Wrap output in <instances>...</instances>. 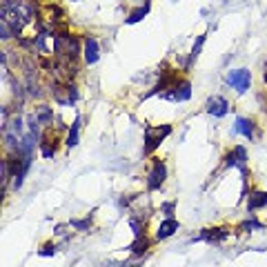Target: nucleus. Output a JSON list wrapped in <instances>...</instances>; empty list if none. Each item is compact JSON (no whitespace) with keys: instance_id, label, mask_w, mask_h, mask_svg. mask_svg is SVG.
<instances>
[{"instance_id":"f257e3e1","label":"nucleus","mask_w":267,"mask_h":267,"mask_svg":"<svg viewBox=\"0 0 267 267\" xmlns=\"http://www.w3.org/2000/svg\"><path fill=\"white\" fill-rule=\"evenodd\" d=\"M169 134H171V125H158V127L145 125V149H143L145 156L154 154L156 149L160 147V143H163Z\"/></svg>"},{"instance_id":"f03ea898","label":"nucleus","mask_w":267,"mask_h":267,"mask_svg":"<svg viewBox=\"0 0 267 267\" xmlns=\"http://www.w3.org/2000/svg\"><path fill=\"white\" fill-rule=\"evenodd\" d=\"M165 178H167V165H165V160L154 158L152 169L147 171V189H149V192H156V189H160V187H163V183H165Z\"/></svg>"},{"instance_id":"7ed1b4c3","label":"nucleus","mask_w":267,"mask_h":267,"mask_svg":"<svg viewBox=\"0 0 267 267\" xmlns=\"http://www.w3.org/2000/svg\"><path fill=\"white\" fill-rule=\"evenodd\" d=\"M160 96H163L165 100H174V103H185V100L192 98V82L185 80V78H181L169 92L160 94Z\"/></svg>"},{"instance_id":"20e7f679","label":"nucleus","mask_w":267,"mask_h":267,"mask_svg":"<svg viewBox=\"0 0 267 267\" xmlns=\"http://www.w3.org/2000/svg\"><path fill=\"white\" fill-rule=\"evenodd\" d=\"M225 80H227V85H232L238 94H243V92H247V89H249L252 74H249L247 69H234V71H230V74H227Z\"/></svg>"},{"instance_id":"39448f33","label":"nucleus","mask_w":267,"mask_h":267,"mask_svg":"<svg viewBox=\"0 0 267 267\" xmlns=\"http://www.w3.org/2000/svg\"><path fill=\"white\" fill-rule=\"evenodd\" d=\"M225 165L227 167H238V169L243 171V176H247V152H245V147H234L230 154L225 156Z\"/></svg>"},{"instance_id":"423d86ee","label":"nucleus","mask_w":267,"mask_h":267,"mask_svg":"<svg viewBox=\"0 0 267 267\" xmlns=\"http://www.w3.org/2000/svg\"><path fill=\"white\" fill-rule=\"evenodd\" d=\"M82 56H85V63L87 65L98 63L100 47H98V40L94 36H85V38H82Z\"/></svg>"},{"instance_id":"0eeeda50","label":"nucleus","mask_w":267,"mask_h":267,"mask_svg":"<svg viewBox=\"0 0 267 267\" xmlns=\"http://www.w3.org/2000/svg\"><path fill=\"white\" fill-rule=\"evenodd\" d=\"M205 107H207V114L216 116V118H223V116L230 111V103L223 96H211L207 103H205Z\"/></svg>"},{"instance_id":"6e6552de","label":"nucleus","mask_w":267,"mask_h":267,"mask_svg":"<svg viewBox=\"0 0 267 267\" xmlns=\"http://www.w3.org/2000/svg\"><path fill=\"white\" fill-rule=\"evenodd\" d=\"M232 234L230 227H209V230H203L200 234V241H207V243H223L227 236Z\"/></svg>"},{"instance_id":"1a4fd4ad","label":"nucleus","mask_w":267,"mask_h":267,"mask_svg":"<svg viewBox=\"0 0 267 267\" xmlns=\"http://www.w3.org/2000/svg\"><path fill=\"white\" fill-rule=\"evenodd\" d=\"M236 131L241 134V136L247 138V141H254V138H256V125H254V120H249V118H236Z\"/></svg>"},{"instance_id":"9d476101","label":"nucleus","mask_w":267,"mask_h":267,"mask_svg":"<svg viewBox=\"0 0 267 267\" xmlns=\"http://www.w3.org/2000/svg\"><path fill=\"white\" fill-rule=\"evenodd\" d=\"M174 232H178V220H176V218H165V220L158 225L156 238H158V241H165V238H169Z\"/></svg>"},{"instance_id":"9b49d317","label":"nucleus","mask_w":267,"mask_h":267,"mask_svg":"<svg viewBox=\"0 0 267 267\" xmlns=\"http://www.w3.org/2000/svg\"><path fill=\"white\" fill-rule=\"evenodd\" d=\"M267 207V192H252L247 198V211H258Z\"/></svg>"},{"instance_id":"f8f14e48","label":"nucleus","mask_w":267,"mask_h":267,"mask_svg":"<svg viewBox=\"0 0 267 267\" xmlns=\"http://www.w3.org/2000/svg\"><path fill=\"white\" fill-rule=\"evenodd\" d=\"M149 7H152V3H149V0H145L141 7H136L134 11H129V16L125 18V22H127V25H136V22H141L145 16L149 14Z\"/></svg>"},{"instance_id":"ddd939ff","label":"nucleus","mask_w":267,"mask_h":267,"mask_svg":"<svg viewBox=\"0 0 267 267\" xmlns=\"http://www.w3.org/2000/svg\"><path fill=\"white\" fill-rule=\"evenodd\" d=\"M40 154L45 156V158H54L56 152H58V147H56V138L52 141V138H47V136H42L40 138Z\"/></svg>"},{"instance_id":"4468645a","label":"nucleus","mask_w":267,"mask_h":267,"mask_svg":"<svg viewBox=\"0 0 267 267\" xmlns=\"http://www.w3.org/2000/svg\"><path fill=\"white\" fill-rule=\"evenodd\" d=\"M129 249H131L134 256H143L149 249V238H145V234L143 236H136L134 238V243L129 245Z\"/></svg>"},{"instance_id":"2eb2a0df","label":"nucleus","mask_w":267,"mask_h":267,"mask_svg":"<svg viewBox=\"0 0 267 267\" xmlns=\"http://www.w3.org/2000/svg\"><path fill=\"white\" fill-rule=\"evenodd\" d=\"M36 116H38V120H40L42 127H47L49 122H54V109L47 107V105H40V107H36Z\"/></svg>"},{"instance_id":"dca6fc26","label":"nucleus","mask_w":267,"mask_h":267,"mask_svg":"<svg viewBox=\"0 0 267 267\" xmlns=\"http://www.w3.org/2000/svg\"><path fill=\"white\" fill-rule=\"evenodd\" d=\"M205 33H200V36L196 38V42H194V47H192V54H189V60H187V67H192L194 65V60L200 56V49H203V45H205Z\"/></svg>"},{"instance_id":"f3484780","label":"nucleus","mask_w":267,"mask_h":267,"mask_svg":"<svg viewBox=\"0 0 267 267\" xmlns=\"http://www.w3.org/2000/svg\"><path fill=\"white\" fill-rule=\"evenodd\" d=\"M78 131H80V118L74 120L69 134H67V147H76V145H78Z\"/></svg>"},{"instance_id":"a211bd4d","label":"nucleus","mask_w":267,"mask_h":267,"mask_svg":"<svg viewBox=\"0 0 267 267\" xmlns=\"http://www.w3.org/2000/svg\"><path fill=\"white\" fill-rule=\"evenodd\" d=\"M260 227H263V223H258L256 218H249V220H245L243 225H241V230L247 232V230H260Z\"/></svg>"},{"instance_id":"6ab92c4d","label":"nucleus","mask_w":267,"mask_h":267,"mask_svg":"<svg viewBox=\"0 0 267 267\" xmlns=\"http://www.w3.org/2000/svg\"><path fill=\"white\" fill-rule=\"evenodd\" d=\"M69 225L76 227V230H80V232H85V230H89V227H92V220H89V218H85V220H71Z\"/></svg>"},{"instance_id":"aec40b11","label":"nucleus","mask_w":267,"mask_h":267,"mask_svg":"<svg viewBox=\"0 0 267 267\" xmlns=\"http://www.w3.org/2000/svg\"><path fill=\"white\" fill-rule=\"evenodd\" d=\"M38 254H40V256H54V254H56V245L47 243V245H45V247H42Z\"/></svg>"},{"instance_id":"412c9836","label":"nucleus","mask_w":267,"mask_h":267,"mask_svg":"<svg viewBox=\"0 0 267 267\" xmlns=\"http://www.w3.org/2000/svg\"><path fill=\"white\" fill-rule=\"evenodd\" d=\"M174 207H176L174 203H165V205H163V207H160V209H163L165 214H167V218H171V214H174Z\"/></svg>"},{"instance_id":"4be33fe9","label":"nucleus","mask_w":267,"mask_h":267,"mask_svg":"<svg viewBox=\"0 0 267 267\" xmlns=\"http://www.w3.org/2000/svg\"><path fill=\"white\" fill-rule=\"evenodd\" d=\"M49 11H52V14H56V16H63V9H60V7H56V5H49ZM56 20H58V18H52V22H54V29H56Z\"/></svg>"},{"instance_id":"5701e85b","label":"nucleus","mask_w":267,"mask_h":267,"mask_svg":"<svg viewBox=\"0 0 267 267\" xmlns=\"http://www.w3.org/2000/svg\"><path fill=\"white\" fill-rule=\"evenodd\" d=\"M71 3H80V0H71Z\"/></svg>"}]
</instances>
